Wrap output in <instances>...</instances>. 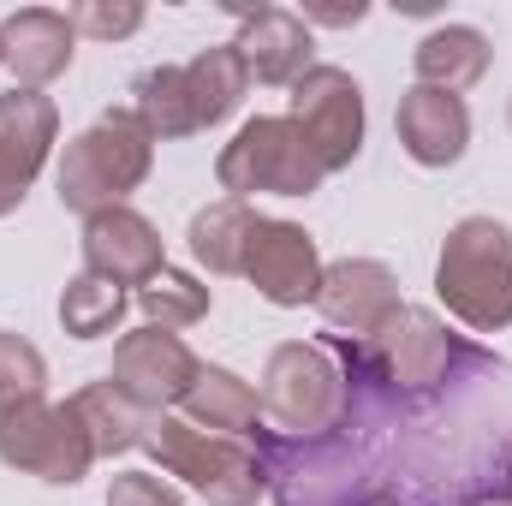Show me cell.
Returning <instances> with one entry per match:
<instances>
[{
	"mask_svg": "<svg viewBox=\"0 0 512 506\" xmlns=\"http://www.w3.org/2000/svg\"><path fill=\"white\" fill-rule=\"evenodd\" d=\"M399 274L376 262V256H346V262H328L322 268V292H316V310L328 328L352 334V340H370L387 316L399 310Z\"/></svg>",
	"mask_w": 512,
	"mask_h": 506,
	"instance_id": "cell-11",
	"label": "cell"
},
{
	"mask_svg": "<svg viewBox=\"0 0 512 506\" xmlns=\"http://www.w3.org/2000/svg\"><path fill=\"white\" fill-rule=\"evenodd\" d=\"M322 268H328V262H322L316 239H310L298 221H274V215L256 221L251 256H245V280H251L268 304H280V310L316 304V292H322Z\"/></svg>",
	"mask_w": 512,
	"mask_h": 506,
	"instance_id": "cell-10",
	"label": "cell"
},
{
	"mask_svg": "<svg viewBox=\"0 0 512 506\" xmlns=\"http://www.w3.org/2000/svg\"><path fill=\"white\" fill-rule=\"evenodd\" d=\"M66 405H72V411H78V423L90 429V447H96V459L137 453V447L149 441V423L161 417V411H143L137 399H126L114 381H90V387H78Z\"/></svg>",
	"mask_w": 512,
	"mask_h": 506,
	"instance_id": "cell-18",
	"label": "cell"
},
{
	"mask_svg": "<svg viewBox=\"0 0 512 506\" xmlns=\"http://www.w3.org/2000/svg\"><path fill=\"white\" fill-rule=\"evenodd\" d=\"M256 84L268 90H292L316 60H310V24L304 12H286V6H245L239 12V42Z\"/></svg>",
	"mask_w": 512,
	"mask_h": 506,
	"instance_id": "cell-15",
	"label": "cell"
},
{
	"mask_svg": "<svg viewBox=\"0 0 512 506\" xmlns=\"http://www.w3.org/2000/svg\"><path fill=\"white\" fill-rule=\"evenodd\" d=\"M286 120L304 131V143L316 149L322 173H340L364 155V84L346 72V66H310L298 84H292V108Z\"/></svg>",
	"mask_w": 512,
	"mask_h": 506,
	"instance_id": "cell-8",
	"label": "cell"
},
{
	"mask_svg": "<svg viewBox=\"0 0 512 506\" xmlns=\"http://www.w3.org/2000/svg\"><path fill=\"white\" fill-rule=\"evenodd\" d=\"M72 54H78V30L54 6H18L0 18V66L12 72L18 90H42L66 78Z\"/></svg>",
	"mask_w": 512,
	"mask_h": 506,
	"instance_id": "cell-12",
	"label": "cell"
},
{
	"mask_svg": "<svg viewBox=\"0 0 512 506\" xmlns=\"http://www.w3.org/2000/svg\"><path fill=\"white\" fill-rule=\"evenodd\" d=\"M489 60H495V48H489V36L477 30V24H435L417 48H411V66H417V84H429V90H471L483 72H489Z\"/></svg>",
	"mask_w": 512,
	"mask_h": 506,
	"instance_id": "cell-16",
	"label": "cell"
},
{
	"mask_svg": "<svg viewBox=\"0 0 512 506\" xmlns=\"http://www.w3.org/2000/svg\"><path fill=\"white\" fill-rule=\"evenodd\" d=\"M0 465L24 471V477H42L54 489H72V483L90 477L96 447H90V429L78 423L72 405L24 399V405L0 411Z\"/></svg>",
	"mask_w": 512,
	"mask_h": 506,
	"instance_id": "cell-7",
	"label": "cell"
},
{
	"mask_svg": "<svg viewBox=\"0 0 512 506\" xmlns=\"http://www.w3.org/2000/svg\"><path fill=\"white\" fill-rule=\"evenodd\" d=\"M209 286L197 280V274H185V268H161V274H149L143 286H137V310H143V322L149 328H167V334H179V328H197L203 316H209Z\"/></svg>",
	"mask_w": 512,
	"mask_h": 506,
	"instance_id": "cell-24",
	"label": "cell"
},
{
	"mask_svg": "<svg viewBox=\"0 0 512 506\" xmlns=\"http://www.w3.org/2000/svg\"><path fill=\"white\" fill-rule=\"evenodd\" d=\"M256 215L251 203H239V197H221V203H209V209H197L191 215V256L209 268V274H245V256H251V239H256Z\"/></svg>",
	"mask_w": 512,
	"mask_h": 506,
	"instance_id": "cell-20",
	"label": "cell"
},
{
	"mask_svg": "<svg viewBox=\"0 0 512 506\" xmlns=\"http://www.w3.org/2000/svg\"><path fill=\"white\" fill-rule=\"evenodd\" d=\"M179 411H185V423H197L209 435H233V441L256 435V417H262L256 387L245 376H233V370H221V364H203L197 370L191 393L179 399Z\"/></svg>",
	"mask_w": 512,
	"mask_h": 506,
	"instance_id": "cell-19",
	"label": "cell"
},
{
	"mask_svg": "<svg viewBox=\"0 0 512 506\" xmlns=\"http://www.w3.org/2000/svg\"><path fill=\"white\" fill-rule=\"evenodd\" d=\"M30 185L36 179H24L6 155H0V215H12V209H24V197H30Z\"/></svg>",
	"mask_w": 512,
	"mask_h": 506,
	"instance_id": "cell-28",
	"label": "cell"
},
{
	"mask_svg": "<svg viewBox=\"0 0 512 506\" xmlns=\"http://www.w3.org/2000/svg\"><path fill=\"white\" fill-rule=\"evenodd\" d=\"M203 370V358L179 340V334H167V328H131L114 340V370L108 381L137 399L143 411H167V405H179L185 393H191V381Z\"/></svg>",
	"mask_w": 512,
	"mask_h": 506,
	"instance_id": "cell-9",
	"label": "cell"
},
{
	"mask_svg": "<svg viewBox=\"0 0 512 506\" xmlns=\"http://www.w3.org/2000/svg\"><path fill=\"white\" fill-rule=\"evenodd\" d=\"M185 84H191V102H197V126L209 131L239 114V102L251 90V66L233 42H215V48L185 60Z\"/></svg>",
	"mask_w": 512,
	"mask_h": 506,
	"instance_id": "cell-21",
	"label": "cell"
},
{
	"mask_svg": "<svg viewBox=\"0 0 512 506\" xmlns=\"http://www.w3.org/2000/svg\"><path fill=\"white\" fill-rule=\"evenodd\" d=\"M126 310H131L126 286H114V280H102V274H90V268L72 274L66 292H60V328H66L72 340H108V334H120Z\"/></svg>",
	"mask_w": 512,
	"mask_h": 506,
	"instance_id": "cell-23",
	"label": "cell"
},
{
	"mask_svg": "<svg viewBox=\"0 0 512 506\" xmlns=\"http://www.w3.org/2000/svg\"><path fill=\"white\" fill-rule=\"evenodd\" d=\"M131 114L143 120V131L155 143H173V137H191L197 126V102H191V84H185V66H149L131 90Z\"/></svg>",
	"mask_w": 512,
	"mask_h": 506,
	"instance_id": "cell-22",
	"label": "cell"
},
{
	"mask_svg": "<svg viewBox=\"0 0 512 506\" xmlns=\"http://www.w3.org/2000/svg\"><path fill=\"white\" fill-rule=\"evenodd\" d=\"M84 268L114 280V286H143L149 274L167 268V251H161V233L149 215H137L131 203L120 209H102L84 221Z\"/></svg>",
	"mask_w": 512,
	"mask_h": 506,
	"instance_id": "cell-13",
	"label": "cell"
},
{
	"mask_svg": "<svg viewBox=\"0 0 512 506\" xmlns=\"http://www.w3.org/2000/svg\"><path fill=\"white\" fill-rule=\"evenodd\" d=\"M54 143H60V108H54V96L12 84V90L0 96V155H6L24 179H36V173L48 167Z\"/></svg>",
	"mask_w": 512,
	"mask_h": 506,
	"instance_id": "cell-17",
	"label": "cell"
},
{
	"mask_svg": "<svg viewBox=\"0 0 512 506\" xmlns=\"http://www.w3.org/2000/svg\"><path fill=\"white\" fill-rule=\"evenodd\" d=\"M42 393H48V358L24 334L0 328V411L24 405V399H42Z\"/></svg>",
	"mask_w": 512,
	"mask_h": 506,
	"instance_id": "cell-25",
	"label": "cell"
},
{
	"mask_svg": "<svg viewBox=\"0 0 512 506\" xmlns=\"http://www.w3.org/2000/svg\"><path fill=\"white\" fill-rule=\"evenodd\" d=\"M393 131H399V143L417 167H453L471 149V108L453 90L411 84L393 108Z\"/></svg>",
	"mask_w": 512,
	"mask_h": 506,
	"instance_id": "cell-14",
	"label": "cell"
},
{
	"mask_svg": "<svg viewBox=\"0 0 512 506\" xmlns=\"http://www.w3.org/2000/svg\"><path fill=\"white\" fill-rule=\"evenodd\" d=\"M143 453H149L167 477H185L209 506H256L268 495V471H262V459H256L245 441L209 435V429H197V423H185V417H167V411H161V417L149 423Z\"/></svg>",
	"mask_w": 512,
	"mask_h": 506,
	"instance_id": "cell-4",
	"label": "cell"
},
{
	"mask_svg": "<svg viewBox=\"0 0 512 506\" xmlns=\"http://www.w3.org/2000/svg\"><path fill=\"white\" fill-rule=\"evenodd\" d=\"M262 417L286 435V441H328L334 429H346L352 417V376L340 370V358L316 340H286L268 352L262 387H256Z\"/></svg>",
	"mask_w": 512,
	"mask_h": 506,
	"instance_id": "cell-2",
	"label": "cell"
},
{
	"mask_svg": "<svg viewBox=\"0 0 512 506\" xmlns=\"http://www.w3.org/2000/svg\"><path fill=\"white\" fill-rule=\"evenodd\" d=\"M155 167V137L143 131V120L131 108H108L90 131H78L60 155V209L72 215H102V209H120L131 191L149 179Z\"/></svg>",
	"mask_w": 512,
	"mask_h": 506,
	"instance_id": "cell-3",
	"label": "cell"
},
{
	"mask_svg": "<svg viewBox=\"0 0 512 506\" xmlns=\"http://www.w3.org/2000/svg\"><path fill=\"white\" fill-rule=\"evenodd\" d=\"M471 506H512L507 495H483V501H471Z\"/></svg>",
	"mask_w": 512,
	"mask_h": 506,
	"instance_id": "cell-30",
	"label": "cell"
},
{
	"mask_svg": "<svg viewBox=\"0 0 512 506\" xmlns=\"http://www.w3.org/2000/svg\"><path fill=\"white\" fill-rule=\"evenodd\" d=\"M370 6L364 0H352V6H304V24H358Z\"/></svg>",
	"mask_w": 512,
	"mask_h": 506,
	"instance_id": "cell-29",
	"label": "cell"
},
{
	"mask_svg": "<svg viewBox=\"0 0 512 506\" xmlns=\"http://www.w3.org/2000/svg\"><path fill=\"white\" fill-rule=\"evenodd\" d=\"M358 364L364 381H382L387 393L399 399H423L435 387H447L459 364H477L435 310H417V304H399L370 340H358Z\"/></svg>",
	"mask_w": 512,
	"mask_h": 506,
	"instance_id": "cell-6",
	"label": "cell"
},
{
	"mask_svg": "<svg viewBox=\"0 0 512 506\" xmlns=\"http://www.w3.org/2000/svg\"><path fill=\"white\" fill-rule=\"evenodd\" d=\"M108 506H185V495L173 483H161L155 471H120L108 489Z\"/></svg>",
	"mask_w": 512,
	"mask_h": 506,
	"instance_id": "cell-27",
	"label": "cell"
},
{
	"mask_svg": "<svg viewBox=\"0 0 512 506\" xmlns=\"http://www.w3.org/2000/svg\"><path fill=\"white\" fill-rule=\"evenodd\" d=\"M215 179L227 197L251 203V197H316L328 173L286 114H256L215 155Z\"/></svg>",
	"mask_w": 512,
	"mask_h": 506,
	"instance_id": "cell-5",
	"label": "cell"
},
{
	"mask_svg": "<svg viewBox=\"0 0 512 506\" xmlns=\"http://www.w3.org/2000/svg\"><path fill=\"white\" fill-rule=\"evenodd\" d=\"M66 18H72L78 36H96V42H120V36L143 30V6L137 0H78Z\"/></svg>",
	"mask_w": 512,
	"mask_h": 506,
	"instance_id": "cell-26",
	"label": "cell"
},
{
	"mask_svg": "<svg viewBox=\"0 0 512 506\" xmlns=\"http://www.w3.org/2000/svg\"><path fill=\"white\" fill-rule=\"evenodd\" d=\"M435 298L471 334L512 328V227L495 215H465L435 256Z\"/></svg>",
	"mask_w": 512,
	"mask_h": 506,
	"instance_id": "cell-1",
	"label": "cell"
}]
</instances>
